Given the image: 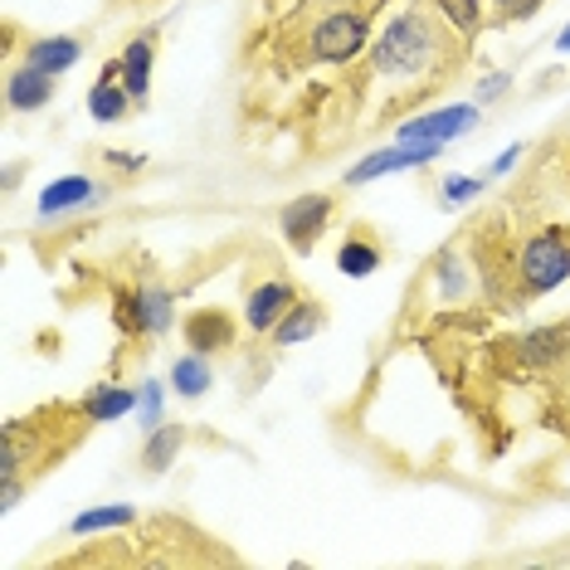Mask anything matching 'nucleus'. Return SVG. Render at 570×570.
<instances>
[{
  "mask_svg": "<svg viewBox=\"0 0 570 570\" xmlns=\"http://www.w3.org/2000/svg\"><path fill=\"white\" fill-rule=\"evenodd\" d=\"M459 40L449 20H439L430 6H410L405 16L385 24V35L371 49V73L385 88H420L434 83L439 73H449V63L459 59Z\"/></svg>",
  "mask_w": 570,
  "mask_h": 570,
  "instance_id": "obj_1",
  "label": "nucleus"
},
{
  "mask_svg": "<svg viewBox=\"0 0 570 570\" xmlns=\"http://www.w3.org/2000/svg\"><path fill=\"white\" fill-rule=\"evenodd\" d=\"M371 40V20L356 6H332L322 10L307 30V55L317 63H352Z\"/></svg>",
  "mask_w": 570,
  "mask_h": 570,
  "instance_id": "obj_2",
  "label": "nucleus"
},
{
  "mask_svg": "<svg viewBox=\"0 0 570 570\" xmlns=\"http://www.w3.org/2000/svg\"><path fill=\"white\" fill-rule=\"evenodd\" d=\"M517 274H522L527 293H551L570 278V235L566 229H547V235H531L517 254Z\"/></svg>",
  "mask_w": 570,
  "mask_h": 570,
  "instance_id": "obj_3",
  "label": "nucleus"
},
{
  "mask_svg": "<svg viewBox=\"0 0 570 570\" xmlns=\"http://www.w3.org/2000/svg\"><path fill=\"white\" fill-rule=\"evenodd\" d=\"M327 219H332V196H297L278 210V229L297 254H313V244L322 239Z\"/></svg>",
  "mask_w": 570,
  "mask_h": 570,
  "instance_id": "obj_4",
  "label": "nucleus"
},
{
  "mask_svg": "<svg viewBox=\"0 0 570 570\" xmlns=\"http://www.w3.org/2000/svg\"><path fill=\"white\" fill-rule=\"evenodd\" d=\"M171 317H176V303H171V293H166L161 283H147V288H137L132 297H122V303H118L122 332H151V336H161L166 327H171Z\"/></svg>",
  "mask_w": 570,
  "mask_h": 570,
  "instance_id": "obj_5",
  "label": "nucleus"
},
{
  "mask_svg": "<svg viewBox=\"0 0 570 570\" xmlns=\"http://www.w3.org/2000/svg\"><path fill=\"white\" fill-rule=\"evenodd\" d=\"M439 141H405V147H381V151H371L361 166H352L346 171V186H366V180L375 176H391V171H410V166H430L439 157Z\"/></svg>",
  "mask_w": 570,
  "mask_h": 570,
  "instance_id": "obj_6",
  "label": "nucleus"
},
{
  "mask_svg": "<svg viewBox=\"0 0 570 570\" xmlns=\"http://www.w3.org/2000/svg\"><path fill=\"white\" fill-rule=\"evenodd\" d=\"M469 127H478V108H469V102H459V108H434V112H420V118H410L405 127H400V141H453L463 137Z\"/></svg>",
  "mask_w": 570,
  "mask_h": 570,
  "instance_id": "obj_7",
  "label": "nucleus"
},
{
  "mask_svg": "<svg viewBox=\"0 0 570 570\" xmlns=\"http://www.w3.org/2000/svg\"><path fill=\"white\" fill-rule=\"evenodd\" d=\"M108 200V186L94 176H59L55 186H45L40 196V215L45 219H59V215H73V210H88V205Z\"/></svg>",
  "mask_w": 570,
  "mask_h": 570,
  "instance_id": "obj_8",
  "label": "nucleus"
},
{
  "mask_svg": "<svg viewBox=\"0 0 570 570\" xmlns=\"http://www.w3.org/2000/svg\"><path fill=\"white\" fill-rule=\"evenodd\" d=\"M297 303V293H293V283H283V278H268V283H258V288H249V297H244V322H249V332L258 336H268L283 322V313Z\"/></svg>",
  "mask_w": 570,
  "mask_h": 570,
  "instance_id": "obj_9",
  "label": "nucleus"
},
{
  "mask_svg": "<svg viewBox=\"0 0 570 570\" xmlns=\"http://www.w3.org/2000/svg\"><path fill=\"white\" fill-rule=\"evenodd\" d=\"M55 98V73H40V69H10V79H6V108H16V112H40L45 102Z\"/></svg>",
  "mask_w": 570,
  "mask_h": 570,
  "instance_id": "obj_10",
  "label": "nucleus"
},
{
  "mask_svg": "<svg viewBox=\"0 0 570 570\" xmlns=\"http://www.w3.org/2000/svg\"><path fill=\"white\" fill-rule=\"evenodd\" d=\"M186 342H190V352H225L235 342V322H229L225 307H200L186 322Z\"/></svg>",
  "mask_w": 570,
  "mask_h": 570,
  "instance_id": "obj_11",
  "label": "nucleus"
},
{
  "mask_svg": "<svg viewBox=\"0 0 570 570\" xmlns=\"http://www.w3.org/2000/svg\"><path fill=\"white\" fill-rule=\"evenodd\" d=\"M79 59H83V40H79V35H45V40H35L30 55H24L30 69L55 73V79H59L63 69H73Z\"/></svg>",
  "mask_w": 570,
  "mask_h": 570,
  "instance_id": "obj_12",
  "label": "nucleus"
},
{
  "mask_svg": "<svg viewBox=\"0 0 570 570\" xmlns=\"http://www.w3.org/2000/svg\"><path fill=\"white\" fill-rule=\"evenodd\" d=\"M122 83H127V94H132V102L147 98V88H151V63H157V35H137L132 45L122 49Z\"/></svg>",
  "mask_w": 570,
  "mask_h": 570,
  "instance_id": "obj_13",
  "label": "nucleus"
},
{
  "mask_svg": "<svg viewBox=\"0 0 570 570\" xmlns=\"http://www.w3.org/2000/svg\"><path fill=\"white\" fill-rule=\"evenodd\" d=\"M137 410V391H122V385H98V391L83 395V420L88 424H108L122 420V414Z\"/></svg>",
  "mask_w": 570,
  "mask_h": 570,
  "instance_id": "obj_14",
  "label": "nucleus"
},
{
  "mask_svg": "<svg viewBox=\"0 0 570 570\" xmlns=\"http://www.w3.org/2000/svg\"><path fill=\"white\" fill-rule=\"evenodd\" d=\"M517 352H522L527 366H556V361H561V356L570 352L566 327H537V332L517 336Z\"/></svg>",
  "mask_w": 570,
  "mask_h": 570,
  "instance_id": "obj_15",
  "label": "nucleus"
},
{
  "mask_svg": "<svg viewBox=\"0 0 570 570\" xmlns=\"http://www.w3.org/2000/svg\"><path fill=\"white\" fill-rule=\"evenodd\" d=\"M127 108H132V94H127V83L118 73H102L94 83V94H88V112H94L98 122H118L127 118Z\"/></svg>",
  "mask_w": 570,
  "mask_h": 570,
  "instance_id": "obj_16",
  "label": "nucleus"
},
{
  "mask_svg": "<svg viewBox=\"0 0 570 570\" xmlns=\"http://www.w3.org/2000/svg\"><path fill=\"white\" fill-rule=\"evenodd\" d=\"M322 327V307L313 303V297H297V303L283 313V322L274 327V342L278 346H297V342H307Z\"/></svg>",
  "mask_w": 570,
  "mask_h": 570,
  "instance_id": "obj_17",
  "label": "nucleus"
},
{
  "mask_svg": "<svg viewBox=\"0 0 570 570\" xmlns=\"http://www.w3.org/2000/svg\"><path fill=\"white\" fill-rule=\"evenodd\" d=\"M171 391L180 400H200L205 391H210V361H205V352H190L180 356L171 366Z\"/></svg>",
  "mask_w": 570,
  "mask_h": 570,
  "instance_id": "obj_18",
  "label": "nucleus"
},
{
  "mask_svg": "<svg viewBox=\"0 0 570 570\" xmlns=\"http://www.w3.org/2000/svg\"><path fill=\"white\" fill-rule=\"evenodd\" d=\"M186 444V430L180 424H161V430L147 434V453H141V463H147V473H166L171 469V459Z\"/></svg>",
  "mask_w": 570,
  "mask_h": 570,
  "instance_id": "obj_19",
  "label": "nucleus"
},
{
  "mask_svg": "<svg viewBox=\"0 0 570 570\" xmlns=\"http://www.w3.org/2000/svg\"><path fill=\"white\" fill-rule=\"evenodd\" d=\"M439 293H444V303H463L473 293V274L463 254H453V249L439 254Z\"/></svg>",
  "mask_w": 570,
  "mask_h": 570,
  "instance_id": "obj_20",
  "label": "nucleus"
},
{
  "mask_svg": "<svg viewBox=\"0 0 570 570\" xmlns=\"http://www.w3.org/2000/svg\"><path fill=\"white\" fill-rule=\"evenodd\" d=\"M375 264H381V244H375V239L352 235L342 249H336V268H342L346 278H366Z\"/></svg>",
  "mask_w": 570,
  "mask_h": 570,
  "instance_id": "obj_21",
  "label": "nucleus"
},
{
  "mask_svg": "<svg viewBox=\"0 0 570 570\" xmlns=\"http://www.w3.org/2000/svg\"><path fill=\"white\" fill-rule=\"evenodd\" d=\"M137 512L132 508H94L83 517H73V537H88V531H112V527H132Z\"/></svg>",
  "mask_w": 570,
  "mask_h": 570,
  "instance_id": "obj_22",
  "label": "nucleus"
},
{
  "mask_svg": "<svg viewBox=\"0 0 570 570\" xmlns=\"http://www.w3.org/2000/svg\"><path fill=\"white\" fill-rule=\"evenodd\" d=\"M439 6H444V20L463 35V40H469L478 24H483V10H478V0H439Z\"/></svg>",
  "mask_w": 570,
  "mask_h": 570,
  "instance_id": "obj_23",
  "label": "nucleus"
},
{
  "mask_svg": "<svg viewBox=\"0 0 570 570\" xmlns=\"http://www.w3.org/2000/svg\"><path fill=\"white\" fill-rule=\"evenodd\" d=\"M137 410H141V424H147V434L161 430V385L157 381H147L137 391Z\"/></svg>",
  "mask_w": 570,
  "mask_h": 570,
  "instance_id": "obj_24",
  "label": "nucleus"
},
{
  "mask_svg": "<svg viewBox=\"0 0 570 570\" xmlns=\"http://www.w3.org/2000/svg\"><path fill=\"white\" fill-rule=\"evenodd\" d=\"M478 186H483L478 176H449V180H444V200H449V205H463V200L478 196Z\"/></svg>",
  "mask_w": 570,
  "mask_h": 570,
  "instance_id": "obj_25",
  "label": "nucleus"
},
{
  "mask_svg": "<svg viewBox=\"0 0 570 570\" xmlns=\"http://www.w3.org/2000/svg\"><path fill=\"white\" fill-rule=\"evenodd\" d=\"M498 6V20H527V16H537L547 0H492Z\"/></svg>",
  "mask_w": 570,
  "mask_h": 570,
  "instance_id": "obj_26",
  "label": "nucleus"
},
{
  "mask_svg": "<svg viewBox=\"0 0 570 570\" xmlns=\"http://www.w3.org/2000/svg\"><path fill=\"white\" fill-rule=\"evenodd\" d=\"M502 88H508V79H488V83H483V98H492V94H502Z\"/></svg>",
  "mask_w": 570,
  "mask_h": 570,
  "instance_id": "obj_27",
  "label": "nucleus"
},
{
  "mask_svg": "<svg viewBox=\"0 0 570 570\" xmlns=\"http://www.w3.org/2000/svg\"><path fill=\"white\" fill-rule=\"evenodd\" d=\"M556 49H561V55H570V24L561 30V40H556Z\"/></svg>",
  "mask_w": 570,
  "mask_h": 570,
  "instance_id": "obj_28",
  "label": "nucleus"
},
{
  "mask_svg": "<svg viewBox=\"0 0 570 570\" xmlns=\"http://www.w3.org/2000/svg\"><path fill=\"white\" fill-rule=\"evenodd\" d=\"M317 10H332V6H352V0H313Z\"/></svg>",
  "mask_w": 570,
  "mask_h": 570,
  "instance_id": "obj_29",
  "label": "nucleus"
}]
</instances>
